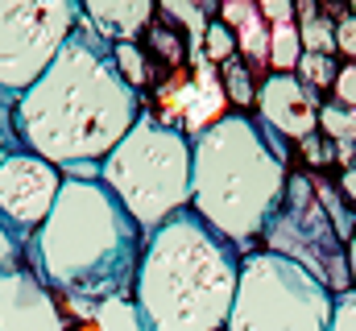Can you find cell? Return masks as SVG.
Wrapping results in <instances>:
<instances>
[{
  "label": "cell",
  "instance_id": "cell-26",
  "mask_svg": "<svg viewBox=\"0 0 356 331\" xmlns=\"http://www.w3.org/2000/svg\"><path fill=\"white\" fill-rule=\"evenodd\" d=\"M340 195H344L348 203H356V162L340 170Z\"/></svg>",
  "mask_w": 356,
  "mask_h": 331
},
{
  "label": "cell",
  "instance_id": "cell-13",
  "mask_svg": "<svg viewBox=\"0 0 356 331\" xmlns=\"http://www.w3.org/2000/svg\"><path fill=\"white\" fill-rule=\"evenodd\" d=\"M336 21L340 17L323 13L319 4H294V25H298L302 54H336Z\"/></svg>",
  "mask_w": 356,
  "mask_h": 331
},
{
  "label": "cell",
  "instance_id": "cell-1",
  "mask_svg": "<svg viewBox=\"0 0 356 331\" xmlns=\"http://www.w3.org/2000/svg\"><path fill=\"white\" fill-rule=\"evenodd\" d=\"M141 120V91L116 71L112 46L79 21L63 42L58 58L33 83L17 108L13 124L21 150L46 158L58 170L99 166Z\"/></svg>",
  "mask_w": 356,
  "mask_h": 331
},
{
  "label": "cell",
  "instance_id": "cell-7",
  "mask_svg": "<svg viewBox=\"0 0 356 331\" xmlns=\"http://www.w3.org/2000/svg\"><path fill=\"white\" fill-rule=\"evenodd\" d=\"M266 252H277L294 265H302L311 277H319L336 298L353 290V273H348V241L336 232L332 216L323 211L315 182L307 174H290L286 178V195L282 207L273 211V220L261 232Z\"/></svg>",
  "mask_w": 356,
  "mask_h": 331
},
{
  "label": "cell",
  "instance_id": "cell-17",
  "mask_svg": "<svg viewBox=\"0 0 356 331\" xmlns=\"http://www.w3.org/2000/svg\"><path fill=\"white\" fill-rule=\"evenodd\" d=\"M112 58H116V71L124 75V83H129L133 91H145L149 67H145V50H141L137 42H116V46H112Z\"/></svg>",
  "mask_w": 356,
  "mask_h": 331
},
{
  "label": "cell",
  "instance_id": "cell-18",
  "mask_svg": "<svg viewBox=\"0 0 356 331\" xmlns=\"http://www.w3.org/2000/svg\"><path fill=\"white\" fill-rule=\"evenodd\" d=\"M294 75H298L302 83H311L315 91H323V87H332V83H336L340 63H336V54H302Z\"/></svg>",
  "mask_w": 356,
  "mask_h": 331
},
{
  "label": "cell",
  "instance_id": "cell-22",
  "mask_svg": "<svg viewBox=\"0 0 356 331\" xmlns=\"http://www.w3.org/2000/svg\"><path fill=\"white\" fill-rule=\"evenodd\" d=\"M336 54H344V63H348V58L356 63V17L353 13H344V17L336 21Z\"/></svg>",
  "mask_w": 356,
  "mask_h": 331
},
{
  "label": "cell",
  "instance_id": "cell-14",
  "mask_svg": "<svg viewBox=\"0 0 356 331\" xmlns=\"http://www.w3.org/2000/svg\"><path fill=\"white\" fill-rule=\"evenodd\" d=\"M298 58H302L298 25L294 21L269 25V67H273V75H294L298 71Z\"/></svg>",
  "mask_w": 356,
  "mask_h": 331
},
{
  "label": "cell",
  "instance_id": "cell-19",
  "mask_svg": "<svg viewBox=\"0 0 356 331\" xmlns=\"http://www.w3.org/2000/svg\"><path fill=\"white\" fill-rule=\"evenodd\" d=\"M203 54L211 58V63H228V58H236V33L220 21V17H211L207 21V29H203Z\"/></svg>",
  "mask_w": 356,
  "mask_h": 331
},
{
  "label": "cell",
  "instance_id": "cell-5",
  "mask_svg": "<svg viewBox=\"0 0 356 331\" xmlns=\"http://www.w3.org/2000/svg\"><path fill=\"white\" fill-rule=\"evenodd\" d=\"M99 182L149 236L191 207V137L154 112H141L129 137L99 162Z\"/></svg>",
  "mask_w": 356,
  "mask_h": 331
},
{
  "label": "cell",
  "instance_id": "cell-3",
  "mask_svg": "<svg viewBox=\"0 0 356 331\" xmlns=\"http://www.w3.org/2000/svg\"><path fill=\"white\" fill-rule=\"evenodd\" d=\"M290 145L253 112H228L191 137V211L228 245L249 248L282 207Z\"/></svg>",
  "mask_w": 356,
  "mask_h": 331
},
{
  "label": "cell",
  "instance_id": "cell-16",
  "mask_svg": "<svg viewBox=\"0 0 356 331\" xmlns=\"http://www.w3.org/2000/svg\"><path fill=\"white\" fill-rule=\"evenodd\" d=\"M319 133L336 145H356V108H344L336 99H327L319 108Z\"/></svg>",
  "mask_w": 356,
  "mask_h": 331
},
{
  "label": "cell",
  "instance_id": "cell-8",
  "mask_svg": "<svg viewBox=\"0 0 356 331\" xmlns=\"http://www.w3.org/2000/svg\"><path fill=\"white\" fill-rule=\"evenodd\" d=\"M79 21L75 0H0V99L8 108L46 75Z\"/></svg>",
  "mask_w": 356,
  "mask_h": 331
},
{
  "label": "cell",
  "instance_id": "cell-2",
  "mask_svg": "<svg viewBox=\"0 0 356 331\" xmlns=\"http://www.w3.org/2000/svg\"><path fill=\"white\" fill-rule=\"evenodd\" d=\"M145 232L120 207V199L95 178H67L46 224L29 236V269L75 307H99L133 290Z\"/></svg>",
  "mask_w": 356,
  "mask_h": 331
},
{
  "label": "cell",
  "instance_id": "cell-24",
  "mask_svg": "<svg viewBox=\"0 0 356 331\" xmlns=\"http://www.w3.org/2000/svg\"><path fill=\"white\" fill-rule=\"evenodd\" d=\"M327 331H356V290L336 298V315H332V328Z\"/></svg>",
  "mask_w": 356,
  "mask_h": 331
},
{
  "label": "cell",
  "instance_id": "cell-11",
  "mask_svg": "<svg viewBox=\"0 0 356 331\" xmlns=\"http://www.w3.org/2000/svg\"><path fill=\"white\" fill-rule=\"evenodd\" d=\"M0 331H67L58 298L25 265L0 273Z\"/></svg>",
  "mask_w": 356,
  "mask_h": 331
},
{
  "label": "cell",
  "instance_id": "cell-25",
  "mask_svg": "<svg viewBox=\"0 0 356 331\" xmlns=\"http://www.w3.org/2000/svg\"><path fill=\"white\" fill-rule=\"evenodd\" d=\"M13 150H21V137H17V124H13V108L0 99V158H8Z\"/></svg>",
  "mask_w": 356,
  "mask_h": 331
},
{
  "label": "cell",
  "instance_id": "cell-4",
  "mask_svg": "<svg viewBox=\"0 0 356 331\" xmlns=\"http://www.w3.org/2000/svg\"><path fill=\"white\" fill-rule=\"evenodd\" d=\"M241 282V248L191 207L145 236L133 277L141 331H224Z\"/></svg>",
  "mask_w": 356,
  "mask_h": 331
},
{
  "label": "cell",
  "instance_id": "cell-21",
  "mask_svg": "<svg viewBox=\"0 0 356 331\" xmlns=\"http://www.w3.org/2000/svg\"><path fill=\"white\" fill-rule=\"evenodd\" d=\"M302 145V158H307V166H327L332 158H336V141H327L323 133H311L307 141H298Z\"/></svg>",
  "mask_w": 356,
  "mask_h": 331
},
{
  "label": "cell",
  "instance_id": "cell-27",
  "mask_svg": "<svg viewBox=\"0 0 356 331\" xmlns=\"http://www.w3.org/2000/svg\"><path fill=\"white\" fill-rule=\"evenodd\" d=\"M348 273H353V290H356V228H353V241H348Z\"/></svg>",
  "mask_w": 356,
  "mask_h": 331
},
{
  "label": "cell",
  "instance_id": "cell-6",
  "mask_svg": "<svg viewBox=\"0 0 356 331\" xmlns=\"http://www.w3.org/2000/svg\"><path fill=\"white\" fill-rule=\"evenodd\" d=\"M336 294L277 252H245L224 331H327Z\"/></svg>",
  "mask_w": 356,
  "mask_h": 331
},
{
  "label": "cell",
  "instance_id": "cell-20",
  "mask_svg": "<svg viewBox=\"0 0 356 331\" xmlns=\"http://www.w3.org/2000/svg\"><path fill=\"white\" fill-rule=\"evenodd\" d=\"M25 252H29V236H25V232H17V228L0 216V273L21 269Z\"/></svg>",
  "mask_w": 356,
  "mask_h": 331
},
{
  "label": "cell",
  "instance_id": "cell-23",
  "mask_svg": "<svg viewBox=\"0 0 356 331\" xmlns=\"http://www.w3.org/2000/svg\"><path fill=\"white\" fill-rule=\"evenodd\" d=\"M332 91H336V104L356 108V63H344V67H340V75H336V83H332Z\"/></svg>",
  "mask_w": 356,
  "mask_h": 331
},
{
  "label": "cell",
  "instance_id": "cell-10",
  "mask_svg": "<svg viewBox=\"0 0 356 331\" xmlns=\"http://www.w3.org/2000/svg\"><path fill=\"white\" fill-rule=\"evenodd\" d=\"M257 120L269 133H277L282 141H307L311 133H319V91L298 75H273L269 71L257 87Z\"/></svg>",
  "mask_w": 356,
  "mask_h": 331
},
{
  "label": "cell",
  "instance_id": "cell-12",
  "mask_svg": "<svg viewBox=\"0 0 356 331\" xmlns=\"http://www.w3.org/2000/svg\"><path fill=\"white\" fill-rule=\"evenodd\" d=\"M158 17V8L149 0H88L83 4V21L91 29L116 46V42H137L141 29H149Z\"/></svg>",
  "mask_w": 356,
  "mask_h": 331
},
{
  "label": "cell",
  "instance_id": "cell-15",
  "mask_svg": "<svg viewBox=\"0 0 356 331\" xmlns=\"http://www.w3.org/2000/svg\"><path fill=\"white\" fill-rule=\"evenodd\" d=\"M220 83H224V99L236 104V112H249L257 104V87L261 83H253V71H249V63L241 54L220 67Z\"/></svg>",
  "mask_w": 356,
  "mask_h": 331
},
{
  "label": "cell",
  "instance_id": "cell-9",
  "mask_svg": "<svg viewBox=\"0 0 356 331\" xmlns=\"http://www.w3.org/2000/svg\"><path fill=\"white\" fill-rule=\"evenodd\" d=\"M63 182L67 178L58 166H50L29 150H13L8 158H0V216L17 232L33 236L46 224Z\"/></svg>",
  "mask_w": 356,
  "mask_h": 331
}]
</instances>
